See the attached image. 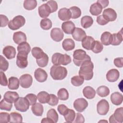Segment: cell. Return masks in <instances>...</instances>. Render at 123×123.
Returning a JSON list of instances; mask_svg holds the SVG:
<instances>
[{"mask_svg": "<svg viewBox=\"0 0 123 123\" xmlns=\"http://www.w3.org/2000/svg\"><path fill=\"white\" fill-rule=\"evenodd\" d=\"M93 68L94 64L91 61H86L80 66L79 75L83 77L84 80H90L93 77Z\"/></svg>", "mask_w": 123, "mask_h": 123, "instance_id": "obj_1", "label": "cell"}, {"mask_svg": "<svg viewBox=\"0 0 123 123\" xmlns=\"http://www.w3.org/2000/svg\"><path fill=\"white\" fill-rule=\"evenodd\" d=\"M67 73L66 68L60 65H53L50 70L51 77L55 80H61L64 79L66 77Z\"/></svg>", "mask_w": 123, "mask_h": 123, "instance_id": "obj_2", "label": "cell"}, {"mask_svg": "<svg viewBox=\"0 0 123 123\" xmlns=\"http://www.w3.org/2000/svg\"><path fill=\"white\" fill-rule=\"evenodd\" d=\"M91 60L90 57L86 54V52L82 49L75 50L73 53V62L77 66H80L85 61Z\"/></svg>", "mask_w": 123, "mask_h": 123, "instance_id": "obj_3", "label": "cell"}, {"mask_svg": "<svg viewBox=\"0 0 123 123\" xmlns=\"http://www.w3.org/2000/svg\"><path fill=\"white\" fill-rule=\"evenodd\" d=\"M25 23V17L22 15H17L10 21L8 24L9 28L12 30H16L23 26Z\"/></svg>", "mask_w": 123, "mask_h": 123, "instance_id": "obj_4", "label": "cell"}, {"mask_svg": "<svg viewBox=\"0 0 123 123\" xmlns=\"http://www.w3.org/2000/svg\"><path fill=\"white\" fill-rule=\"evenodd\" d=\"M14 103L15 109L19 111L25 112L29 109L30 104L25 97H19Z\"/></svg>", "mask_w": 123, "mask_h": 123, "instance_id": "obj_5", "label": "cell"}, {"mask_svg": "<svg viewBox=\"0 0 123 123\" xmlns=\"http://www.w3.org/2000/svg\"><path fill=\"white\" fill-rule=\"evenodd\" d=\"M28 54L23 52H18L17 55L16 65L21 69L25 68L28 65L27 62Z\"/></svg>", "mask_w": 123, "mask_h": 123, "instance_id": "obj_6", "label": "cell"}, {"mask_svg": "<svg viewBox=\"0 0 123 123\" xmlns=\"http://www.w3.org/2000/svg\"><path fill=\"white\" fill-rule=\"evenodd\" d=\"M123 122V108L120 107L115 110L114 113L109 118L110 123H122Z\"/></svg>", "mask_w": 123, "mask_h": 123, "instance_id": "obj_7", "label": "cell"}, {"mask_svg": "<svg viewBox=\"0 0 123 123\" xmlns=\"http://www.w3.org/2000/svg\"><path fill=\"white\" fill-rule=\"evenodd\" d=\"M109 102L105 99H102L98 102L97 105L98 113L100 115H105L109 111Z\"/></svg>", "mask_w": 123, "mask_h": 123, "instance_id": "obj_8", "label": "cell"}, {"mask_svg": "<svg viewBox=\"0 0 123 123\" xmlns=\"http://www.w3.org/2000/svg\"><path fill=\"white\" fill-rule=\"evenodd\" d=\"M88 106V102L84 98H79L75 99L74 102V107L78 112H83Z\"/></svg>", "mask_w": 123, "mask_h": 123, "instance_id": "obj_9", "label": "cell"}, {"mask_svg": "<svg viewBox=\"0 0 123 123\" xmlns=\"http://www.w3.org/2000/svg\"><path fill=\"white\" fill-rule=\"evenodd\" d=\"M20 86L24 88H28L31 86L33 83L32 76L29 74L22 75L19 78Z\"/></svg>", "mask_w": 123, "mask_h": 123, "instance_id": "obj_10", "label": "cell"}, {"mask_svg": "<svg viewBox=\"0 0 123 123\" xmlns=\"http://www.w3.org/2000/svg\"><path fill=\"white\" fill-rule=\"evenodd\" d=\"M34 76L35 79L39 82H44L48 78L47 72L43 69L38 68H37L34 72Z\"/></svg>", "mask_w": 123, "mask_h": 123, "instance_id": "obj_11", "label": "cell"}, {"mask_svg": "<svg viewBox=\"0 0 123 123\" xmlns=\"http://www.w3.org/2000/svg\"><path fill=\"white\" fill-rule=\"evenodd\" d=\"M102 15L109 22L114 21L117 18V13L111 8L105 9L103 12Z\"/></svg>", "mask_w": 123, "mask_h": 123, "instance_id": "obj_12", "label": "cell"}, {"mask_svg": "<svg viewBox=\"0 0 123 123\" xmlns=\"http://www.w3.org/2000/svg\"><path fill=\"white\" fill-rule=\"evenodd\" d=\"M51 38L56 42L61 41L63 38V31L59 28H53L50 32Z\"/></svg>", "mask_w": 123, "mask_h": 123, "instance_id": "obj_13", "label": "cell"}, {"mask_svg": "<svg viewBox=\"0 0 123 123\" xmlns=\"http://www.w3.org/2000/svg\"><path fill=\"white\" fill-rule=\"evenodd\" d=\"M2 53L6 58L11 60L15 58L16 51L15 48L13 46H7L3 49Z\"/></svg>", "mask_w": 123, "mask_h": 123, "instance_id": "obj_14", "label": "cell"}, {"mask_svg": "<svg viewBox=\"0 0 123 123\" xmlns=\"http://www.w3.org/2000/svg\"><path fill=\"white\" fill-rule=\"evenodd\" d=\"M38 12L40 17L47 18L51 13V10L47 3H44L38 7Z\"/></svg>", "mask_w": 123, "mask_h": 123, "instance_id": "obj_15", "label": "cell"}, {"mask_svg": "<svg viewBox=\"0 0 123 123\" xmlns=\"http://www.w3.org/2000/svg\"><path fill=\"white\" fill-rule=\"evenodd\" d=\"M72 34L73 38L78 41H82L86 36V32L83 29L79 27L75 28Z\"/></svg>", "mask_w": 123, "mask_h": 123, "instance_id": "obj_16", "label": "cell"}, {"mask_svg": "<svg viewBox=\"0 0 123 123\" xmlns=\"http://www.w3.org/2000/svg\"><path fill=\"white\" fill-rule=\"evenodd\" d=\"M120 73L118 70L112 69L110 70L106 74V79L110 82H114L119 78Z\"/></svg>", "mask_w": 123, "mask_h": 123, "instance_id": "obj_17", "label": "cell"}, {"mask_svg": "<svg viewBox=\"0 0 123 123\" xmlns=\"http://www.w3.org/2000/svg\"><path fill=\"white\" fill-rule=\"evenodd\" d=\"M75 28L74 24L71 21H66L62 23V31L67 34H71Z\"/></svg>", "mask_w": 123, "mask_h": 123, "instance_id": "obj_18", "label": "cell"}, {"mask_svg": "<svg viewBox=\"0 0 123 123\" xmlns=\"http://www.w3.org/2000/svg\"><path fill=\"white\" fill-rule=\"evenodd\" d=\"M58 17L62 21H68L71 18V13L69 9L63 8L59 10Z\"/></svg>", "mask_w": 123, "mask_h": 123, "instance_id": "obj_19", "label": "cell"}, {"mask_svg": "<svg viewBox=\"0 0 123 123\" xmlns=\"http://www.w3.org/2000/svg\"><path fill=\"white\" fill-rule=\"evenodd\" d=\"M13 40L14 42L17 44L26 41V36L25 33L21 31H18L14 33L13 35Z\"/></svg>", "mask_w": 123, "mask_h": 123, "instance_id": "obj_20", "label": "cell"}, {"mask_svg": "<svg viewBox=\"0 0 123 123\" xmlns=\"http://www.w3.org/2000/svg\"><path fill=\"white\" fill-rule=\"evenodd\" d=\"M111 103L115 105H120L123 102V95L118 92H115L111 96Z\"/></svg>", "mask_w": 123, "mask_h": 123, "instance_id": "obj_21", "label": "cell"}, {"mask_svg": "<svg viewBox=\"0 0 123 123\" xmlns=\"http://www.w3.org/2000/svg\"><path fill=\"white\" fill-rule=\"evenodd\" d=\"M18 98L19 95L17 92L11 91L5 92L3 96V98L5 100L11 103L14 102Z\"/></svg>", "mask_w": 123, "mask_h": 123, "instance_id": "obj_22", "label": "cell"}, {"mask_svg": "<svg viewBox=\"0 0 123 123\" xmlns=\"http://www.w3.org/2000/svg\"><path fill=\"white\" fill-rule=\"evenodd\" d=\"M122 29L117 33L112 34V40L111 44L113 46L119 45L123 41V31Z\"/></svg>", "mask_w": 123, "mask_h": 123, "instance_id": "obj_23", "label": "cell"}, {"mask_svg": "<svg viewBox=\"0 0 123 123\" xmlns=\"http://www.w3.org/2000/svg\"><path fill=\"white\" fill-rule=\"evenodd\" d=\"M94 39L91 36H86L82 40V46L83 48L88 50H91L94 42Z\"/></svg>", "mask_w": 123, "mask_h": 123, "instance_id": "obj_24", "label": "cell"}, {"mask_svg": "<svg viewBox=\"0 0 123 123\" xmlns=\"http://www.w3.org/2000/svg\"><path fill=\"white\" fill-rule=\"evenodd\" d=\"M96 93L95 89L90 86H86L83 90L84 96L87 99L93 98L95 97Z\"/></svg>", "mask_w": 123, "mask_h": 123, "instance_id": "obj_25", "label": "cell"}, {"mask_svg": "<svg viewBox=\"0 0 123 123\" xmlns=\"http://www.w3.org/2000/svg\"><path fill=\"white\" fill-rule=\"evenodd\" d=\"M112 40V34L109 32H103L100 37V40L101 43L105 46H108L111 45Z\"/></svg>", "mask_w": 123, "mask_h": 123, "instance_id": "obj_26", "label": "cell"}, {"mask_svg": "<svg viewBox=\"0 0 123 123\" xmlns=\"http://www.w3.org/2000/svg\"><path fill=\"white\" fill-rule=\"evenodd\" d=\"M102 6L97 2H95L92 4L89 9V12L92 15L97 16L101 13L102 11Z\"/></svg>", "mask_w": 123, "mask_h": 123, "instance_id": "obj_27", "label": "cell"}, {"mask_svg": "<svg viewBox=\"0 0 123 123\" xmlns=\"http://www.w3.org/2000/svg\"><path fill=\"white\" fill-rule=\"evenodd\" d=\"M62 46L65 51H70L74 49L75 43L72 39L66 38L63 41Z\"/></svg>", "mask_w": 123, "mask_h": 123, "instance_id": "obj_28", "label": "cell"}, {"mask_svg": "<svg viewBox=\"0 0 123 123\" xmlns=\"http://www.w3.org/2000/svg\"><path fill=\"white\" fill-rule=\"evenodd\" d=\"M31 110L35 115L37 116H42L44 111L43 106L40 103H36L35 104L32 105Z\"/></svg>", "mask_w": 123, "mask_h": 123, "instance_id": "obj_29", "label": "cell"}, {"mask_svg": "<svg viewBox=\"0 0 123 123\" xmlns=\"http://www.w3.org/2000/svg\"><path fill=\"white\" fill-rule=\"evenodd\" d=\"M93 24V19L90 16H84L81 19V25L84 28L90 27Z\"/></svg>", "mask_w": 123, "mask_h": 123, "instance_id": "obj_30", "label": "cell"}, {"mask_svg": "<svg viewBox=\"0 0 123 123\" xmlns=\"http://www.w3.org/2000/svg\"><path fill=\"white\" fill-rule=\"evenodd\" d=\"M8 81V87L10 89L16 90L19 88L20 82L17 77L12 76L9 78Z\"/></svg>", "mask_w": 123, "mask_h": 123, "instance_id": "obj_31", "label": "cell"}, {"mask_svg": "<svg viewBox=\"0 0 123 123\" xmlns=\"http://www.w3.org/2000/svg\"><path fill=\"white\" fill-rule=\"evenodd\" d=\"M37 98L41 103H48L49 98V94L44 91L39 92L37 95Z\"/></svg>", "mask_w": 123, "mask_h": 123, "instance_id": "obj_32", "label": "cell"}, {"mask_svg": "<svg viewBox=\"0 0 123 123\" xmlns=\"http://www.w3.org/2000/svg\"><path fill=\"white\" fill-rule=\"evenodd\" d=\"M110 91L109 88L105 86H99L97 90L96 93L101 97H105L108 96L110 94Z\"/></svg>", "mask_w": 123, "mask_h": 123, "instance_id": "obj_33", "label": "cell"}, {"mask_svg": "<svg viewBox=\"0 0 123 123\" xmlns=\"http://www.w3.org/2000/svg\"><path fill=\"white\" fill-rule=\"evenodd\" d=\"M17 50L18 52H23L28 54L31 51V47L29 43L27 42H24L18 45Z\"/></svg>", "mask_w": 123, "mask_h": 123, "instance_id": "obj_34", "label": "cell"}, {"mask_svg": "<svg viewBox=\"0 0 123 123\" xmlns=\"http://www.w3.org/2000/svg\"><path fill=\"white\" fill-rule=\"evenodd\" d=\"M47 117L51 120L53 123H57L59 119L58 114L56 110L54 109H50L48 111L47 113Z\"/></svg>", "mask_w": 123, "mask_h": 123, "instance_id": "obj_35", "label": "cell"}, {"mask_svg": "<svg viewBox=\"0 0 123 123\" xmlns=\"http://www.w3.org/2000/svg\"><path fill=\"white\" fill-rule=\"evenodd\" d=\"M37 6L36 0H25L24 1V7L27 10H32Z\"/></svg>", "mask_w": 123, "mask_h": 123, "instance_id": "obj_36", "label": "cell"}, {"mask_svg": "<svg viewBox=\"0 0 123 123\" xmlns=\"http://www.w3.org/2000/svg\"><path fill=\"white\" fill-rule=\"evenodd\" d=\"M23 121V117L21 114L17 112H12L10 113V123H20Z\"/></svg>", "mask_w": 123, "mask_h": 123, "instance_id": "obj_37", "label": "cell"}, {"mask_svg": "<svg viewBox=\"0 0 123 123\" xmlns=\"http://www.w3.org/2000/svg\"><path fill=\"white\" fill-rule=\"evenodd\" d=\"M65 120L67 123H73L74 122V119L75 118V111L72 109H69L66 113V114L63 116Z\"/></svg>", "mask_w": 123, "mask_h": 123, "instance_id": "obj_38", "label": "cell"}, {"mask_svg": "<svg viewBox=\"0 0 123 123\" xmlns=\"http://www.w3.org/2000/svg\"><path fill=\"white\" fill-rule=\"evenodd\" d=\"M31 53L33 56L35 58L36 60L40 59L45 54L43 50L40 48L37 47H34L31 50Z\"/></svg>", "mask_w": 123, "mask_h": 123, "instance_id": "obj_39", "label": "cell"}, {"mask_svg": "<svg viewBox=\"0 0 123 123\" xmlns=\"http://www.w3.org/2000/svg\"><path fill=\"white\" fill-rule=\"evenodd\" d=\"M69 10L71 13V18L72 19H77L81 15V10L77 6H72L70 8Z\"/></svg>", "mask_w": 123, "mask_h": 123, "instance_id": "obj_40", "label": "cell"}, {"mask_svg": "<svg viewBox=\"0 0 123 123\" xmlns=\"http://www.w3.org/2000/svg\"><path fill=\"white\" fill-rule=\"evenodd\" d=\"M72 59L71 57L66 54H61L60 58H59V64L60 65H67L70 63L71 62Z\"/></svg>", "mask_w": 123, "mask_h": 123, "instance_id": "obj_41", "label": "cell"}, {"mask_svg": "<svg viewBox=\"0 0 123 123\" xmlns=\"http://www.w3.org/2000/svg\"><path fill=\"white\" fill-rule=\"evenodd\" d=\"M52 22L49 18H44L41 20L40 25L42 29L45 30H49L52 27Z\"/></svg>", "mask_w": 123, "mask_h": 123, "instance_id": "obj_42", "label": "cell"}, {"mask_svg": "<svg viewBox=\"0 0 123 123\" xmlns=\"http://www.w3.org/2000/svg\"><path fill=\"white\" fill-rule=\"evenodd\" d=\"M103 49L102 44L98 40H95L91 48V50L95 53L101 52Z\"/></svg>", "mask_w": 123, "mask_h": 123, "instance_id": "obj_43", "label": "cell"}, {"mask_svg": "<svg viewBox=\"0 0 123 123\" xmlns=\"http://www.w3.org/2000/svg\"><path fill=\"white\" fill-rule=\"evenodd\" d=\"M72 84L75 86H81L84 82V79L80 75H75L71 78Z\"/></svg>", "mask_w": 123, "mask_h": 123, "instance_id": "obj_44", "label": "cell"}, {"mask_svg": "<svg viewBox=\"0 0 123 123\" xmlns=\"http://www.w3.org/2000/svg\"><path fill=\"white\" fill-rule=\"evenodd\" d=\"M57 96L59 99L61 100H66L69 98L68 92L64 88H62L59 90L57 93Z\"/></svg>", "mask_w": 123, "mask_h": 123, "instance_id": "obj_45", "label": "cell"}, {"mask_svg": "<svg viewBox=\"0 0 123 123\" xmlns=\"http://www.w3.org/2000/svg\"><path fill=\"white\" fill-rule=\"evenodd\" d=\"M37 65L41 67H44L46 66L49 62V57L47 54L45 53L44 55L39 59L36 60Z\"/></svg>", "mask_w": 123, "mask_h": 123, "instance_id": "obj_46", "label": "cell"}, {"mask_svg": "<svg viewBox=\"0 0 123 123\" xmlns=\"http://www.w3.org/2000/svg\"><path fill=\"white\" fill-rule=\"evenodd\" d=\"M12 107V103H10L2 99L0 102V109L1 110H5L7 111H10Z\"/></svg>", "mask_w": 123, "mask_h": 123, "instance_id": "obj_47", "label": "cell"}, {"mask_svg": "<svg viewBox=\"0 0 123 123\" xmlns=\"http://www.w3.org/2000/svg\"><path fill=\"white\" fill-rule=\"evenodd\" d=\"M0 57V69L1 71L5 72L9 67V62L2 55Z\"/></svg>", "mask_w": 123, "mask_h": 123, "instance_id": "obj_48", "label": "cell"}, {"mask_svg": "<svg viewBox=\"0 0 123 123\" xmlns=\"http://www.w3.org/2000/svg\"><path fill=\"white\" fill-rule=\"evenodd\" d=\"M58 102H59V98L58 97H57L55 95H54L52 94H49V98L48 102L49 105L52 106H54L57 105Z\"/></svg>", "mask_w": 123, "mask_h": 123, "instance_id": "obj_49", "label": "cell"}, {"mask_svg": "<svg viewBox=\"0 0 123 123\" xmlns=\"http://www.w3.org/2000/svg\"><path fill=\"white\" fill-rule=\"evenodd\" d=\"M25 98L28 100L30 105H33L37 102V96L34 94H28L26 95Z\"/></svg>", "mask_w": 123, "mask_h": 123, "instance_id": "obj_50", "label": "cell"}, {"mask_svg": "<svg viewBox=\"0 0 123 123\" xmlns=\"http://www.w3.org/2000/svg\"><path fill=\"white\" fill-rule=\"evenodd\" d=\"M10 121V114L7 112L0 113V123H8Z\"/></svg>", "mask_w": 123, "mask_h": 123, "instance_id": "obj_51", "label": "cell"}, {"mask_svg": "<svg viewBox=\"0 0 123 123\" xmlns=\"http://www.w3.org/2000/svg\"><path fill=\"white\" fill-rule=\"evenodd\" d=\"M47 4L49 6L50 10H51V13L55 12L58 9V4L57 2L55 0H49L47 1Z\"/></svg>", "mask_w": 123, "mask_h": 123, "instance_id": "obj_52", "label": "cell"}, {"mask_svg": "<svg viewBox=\"0 0 123 123\" xmlns=\"http://www.w3.org/2000/svg\"><path fill=\"white\" fill-rule=\"evenodd\" d=\"M61 55V53L56 52L54 53L51 58V61L52 63L54 65H60L59 62V58Z\"/></svg>", "mask_w": 123, "mask_h": 123, "instance_id": "obj_53", "label": "cell"}, {"mask_svg": "<svg viewBox=\"0 0 123 123\" xmlns=\"http://www.w3.org/2000/svg\"><path fill=\"white\" fill-rule=\"evenodd\" d=\"M57 110L60 114L64 116L68 111V108L64 104H60L58 105Z\"/></svg>", "mask_w": 123, "mask_h": 123, "instance_id": "obj_54", "label": "cell"}, {"mask_svg": "<svg viewBox=\"0 0 123 123\" xmlns=\"http://www.w3.org/2000/svg\"><path fill=\"white\" fill-rule=\"evenodd\" d=\"M0 26L1 27H5L7 25H8L9 19L6 15L0 14Z\"/></svg>", "mask_w": 123, "mask_h": 123, "instance_id": "obj_55", "label": "cell"}, {"mask_svg": "<svg viewBox=\"0 0 123 123\" xmlns=\"http://www.w3.org/2000/svg\"><path fill=\"white\" fill-rule=\"evenodd\" d=\"M74 122L75 123H84L85 122V118L83 115L79 112L75 113V118Z\"/></svg>", "mask_w": 123, "mask_h": 123, "instance_id": "obj_56", "label": "cell"}, {"mask_svg": "<svg viewBox=\"0 0 123 123\" xmlns=\"http://www.w3.org/2000/svg\"><path fill=\"white\" fill-rule=\"evenodd\" d=\"M97 22L99 25H104L107 24L109 22L106 20L102 15H100L98 16L97 18Z\"/></svg>", "mask_w": 123, "mask_h": 123, "instance_id": "obj_57", "label": "cell"}, {"mask_svg": "<svg viewBox=\"0 0 123 123\" xmlns=\"http://www.w3.org/2000/svg\"><path fill=\"white\" fill-rule=\"evenodd\" d=\"M0 85L2 86H7L8 85V80L5 74L2 72H0Z\"/></svg>", "mask_w": 123, "mask_h": 123, "instance_id": "obj_58", "label": "cell"}, {"mask_svg": "<svg viewBox=\"0 0 123 123\" xmlns=\"http://www.w3.org/2000/svg\"><path fill=\"white\" fill-rule=\"evenodd\" d=\"M114 65L118 67V68H122L123 66V57L117 58L114 59L113 61Z\"/></svg>", "mask_w": 123, "mask_h": 123, "instance_id": "obj_59", "label": "cell"}, {"mask_svg": "<svg viewBox=\"0 0 123 123\" xmlns=\"http://www.w3.org/2000/svg\"><path fill=\"white\" fill-rule=\"evenodd\" d=\"M97 2L99 4L102 6V8H105L108 6L109 1L108 0H98Z\"/></svg>", "mask_w": 123, "mask_h": 123, "instance_id": "obj_60", "label": "cell"}, {"mask_svg": "<svg viewBox=\"0 0 123 123\" xmlns=\"http://www.w3.org/2000/svg\"><path fill=\"white\" fill-rule=\"evenodd\" d=\"M41 122L42 123H53V121L51 120H50V119H49V118H43L42 119V120H41Z\"/></svg>", "mask_w": 123, "mask_h": 123, "instance_id": "obj_61", "label": "cell"}, {"mask_svg": "<svg viewBox=\"0 0 123 123\" xmlns=\"http://www.w3.org/2000/svg\"><path fill=\"white\" fill-rule=\"evenodd\" d=\"M107 122V121H99L98 122L99 123V122Z\"/></svg>", "mask_w": 123, "mask_h": 123, "instance_id": "obj_62", "label": "cell"}]
</instances>
